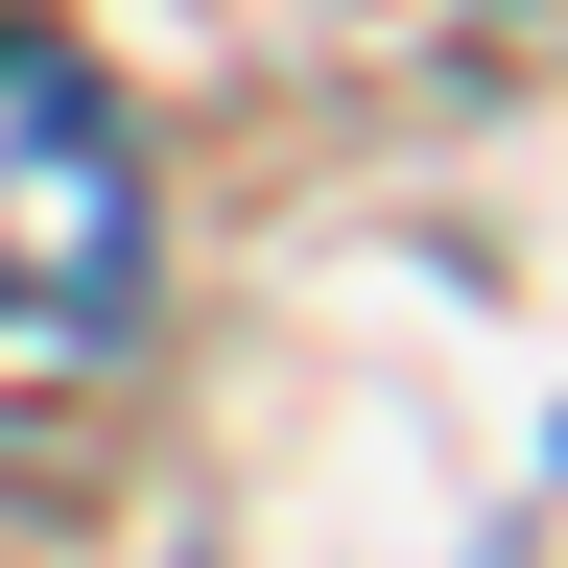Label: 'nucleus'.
I'll return each instance as SVG.
<instances>
[{"label":"nucleus","mask_w":568,"mask_h":568,"mask_svg":"<svg viewBox=\"0 0 568 568\" xmlns=\"http://www.w3.org/2000/svg\"><path fill=\"white\" fill-rule=\"evenodd\" d=\"M95 332H142V119L95 95V48L0 24V355Z\"/></svg>","instance_id":"nucleus-1"}]
</instances>
